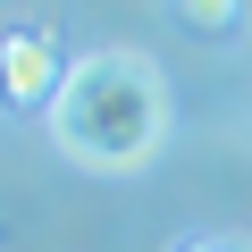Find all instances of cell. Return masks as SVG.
I'll return each instance as SVG.
<instances>
[{"instance_id": "obj_1", "label": "cell", "mask_w": 252, "mask_h": 252, "mask_svg": "<svg viewBox=\"0 0 252 252\" xmlns=\"http://www.w3.org/2000/svg\"><path fill=\"white\" fill-rule=\"evenodd\" d=\"M51 135L76 168H101V177H126L143 168L168 135V84L143 51H84L67 59L59 76V101H51Z\"/></svg>"}, {"instance_id": "obj_2", "label": "cell", "mask_w": 252, "mask_h": 252, "mask_svg": "<svg viewBox=\"0 0 252 252\" xmlns=\"http://www.w3.org/2000/svg\"><path fill=\"white\" fill-rule=\"evenodd\" d=\"M59 34H42V26H17L9 42H0V93H9L17 109H51L59 101Z\"/></svg>"}, {"instance_id": "obj_3", "label": "cell", "mask_w": 252, "mask_h": 252, "mask_svg": "<svg viewBox=\"0 0 252 252\" xmlns=\"http://www.w3.org/2000/svg\"><path fill=\"white\" fill-rule=\"evenodd\" d=\"M177 17H185L193 34H227V26L244 17V0H177Z\"/></svg>"}, {"instance_id": "obj_4", "label": "cell", "mask_w": 252, "mask_h": 252, "mask_svg": "<svg viewBox=\"0 0 252 252\" xmlns=\"http://www.w3.org/2000/svg\"><path fill=\"white\" fill-rule=\"evenodd\" d=\"M185 252H244V244H185Z\"/></svg>"}]
</instances>
